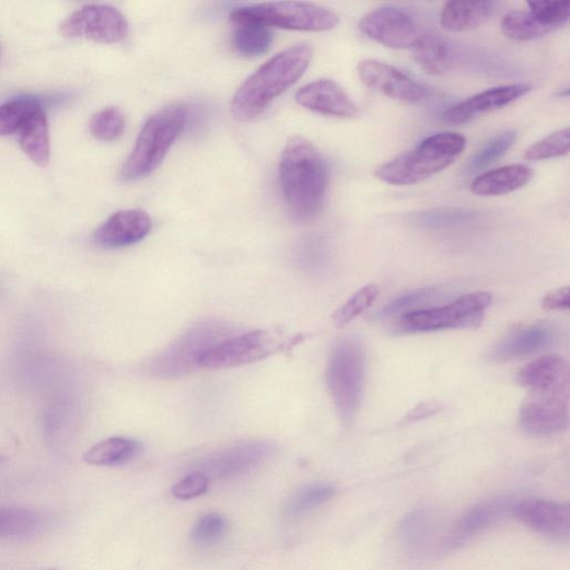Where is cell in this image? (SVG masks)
I'll list each match as a JSON object with an SVG mask.
<instances>
[{"label": "cell", "mask_w": 570, "mask_h": 570, "mask_svg": "<svg viewBox=\"0 0 570 570\" xmlns=\"http://www.w3.org/2000/svg\"><path fill=\"white\" fill-rule=\"evenodd\" d=\"M151 217L142 210H123L110 216L95 232L94 242L103 248H123L144 240L152 231Z\"/></svg>", "instance_id": "18"}, {"label": "cell", "mask_w": 570, "mask_h": 570, "mask_svg": "<svg viewBox=\"0 0 570 570\" xmlns=\"http://www.w3.org/2000/svg\"><path fill=\"white\" fill-rule=\"evenodd\" d=\"M543 307L549 311H567L570 307L569 288H561L550 292L543 299Z\"/></svg>", "instance_id": "42"}, {"label": "cell", "mask_w": 570, "mask_h": 570, "mask_svg": "<svg viewBox=\"0 0 570 570\" xmlns=\"http://www.w3.org/2000/svg\"><path fill=\"white\" fill-rule=\"evenodd\" d=\"M570 146V132L566 128L549 135L542 141L533 144L525 152L527 161H543L568 155Z\"/></svg>", "instance_id": "36"}, {"label": "cell", "mask_w": 570, "mask_h": 570, "mask_svg": "<svg viewBox=\"0 0 570 570\" xmlns=\"http://www.w3.org/2000/svg\"><path fill=\"white\" fill-rule=\"evenodd\" d=\"M554 330L546 325H535L504 338L493 350L499 361L514 360L534 354L550 347L555 340Z\"/></svg>", "instance_id": "22"}, {"label": "cell", "mask_w": 570, "mask_h": 570, "mask_svg": "<svg viewBox=\"0 0 570 570\" xmlns=\"http://www.w3.org/2000/svg\"><path fill=\"white\" fill-rule=\"evenodd\" d=\"M492 2H449L442 7L440 24L450 32H466L482 25L492 14Z\"/></svg>", "instance_id": "24"}, {"label": "cell", "mask_w": 570, "mask_h": 570, "mask_svg": "<svg viewBox=\"0 0 570 570\" xmlns=\"http://www.w3.org/2000/svg\"><path fill=\"white\" fill-rule=\"evenodd\" d=\"M434 293L435 289L430 287L407 292L391 301L377 312L376 316L379 319H387L403 312L407 313L411 307L431 299Z\"/></svg>", "instance_id": "40"}, {"label": "cell", "mask_w": 570, "mask_h": 570, "mask_svg": "<svg viewBox=\"0 0 570 570\" xmlns=\"http://www.w3.org/2000/svg\"><path fill=\"white\" fill-rule=\"evenodd\" d=\"M232 34V47L242 57H257L267 53L274 42L269 27L256 22H236Z\"/></svg>", "instance_id": "28"}, {"label": "cell", "mask_w": 570, "mask_h": 570, "mask_svg": "<svg viewBox=\"0 0 570 570\" xmlns=\"http://www.w3.org/2000/svg\"><path fill=\"white\" fill-rule=\"evenodd\" d=\"M557 96L558 97H561V98H566L569 96V90L568 89H563V90H560L558 93H557Z\"/></svg>", "instance_id": "44"}, {"label": "cell", "mask_w": 570, "mask_h": 570, "mask_svg": "<svg viewBox=\"0 0 570 570\" xmlns=\"http://www.w3.org/2000/svg\"><path fill=\"white\" fill-rule=\"evenodd\" d=\"M528 9L554 32L563 27L569 22L570 4L567 0L560 2H530Z\"/></svg>", "instance_id": "38"}, {"label": "cell", "mask_w": 570, "mask_h": 570, "mask_svg": "<svg viewBox=\"0 0 570 570\" xmlns=\"http://www.w3.org/2000/svg\"><path fill=\"white\" fill-rule=\"evenodd\" d=\"M48 100L26 95L0 104V136L7 137L19 133L34 114L45 109Z\"/></svg>", "instance_id": "27"}, {"label": "cell", "mask_w": 570, "mask_h": 570, "mask_svg": "<svg viewBox=\"0 0 570 570\" xmlns=\"http://www.w3.org/2000/svg\"><path fill=\"white\" fill-rule=\"evenodd\" d=\"M49 570H51V569H49Z\"/></svg>", "instance_id": "46"}, {"label": "cell", "mask_w": 570, "mask_h": 570, "mask_svg": "<svg viewBox=\"0 0 570 570\" xmlns=\"http://www.w3.org/2000/svg\"><path fill=\"white\" fill-rule=\"evenodd\" d=\"M126 128V118L117 107H106L97 112L90 121L92 136L102 142H113L119 139Z\"/></svg>", "instance_id": "34"}, {"label": "cell", "mask_w": 570, "mask_h": 570, "mask_svg": "<svg viewBox=\"0 0 570 570\" xmlns=\"http://www.w3.org/2000/svg\"><path fill=\"white\" fill-rule=\"evenodd\" d=\"M20 143L24 153L38 166L45 167L50 160L49 126L45 109L34 114L23 126Z\"/></svg>", "instance_id": "26"}, {"label": "cell", "mask_w": 570, "mask_h": 570, "mask_svg": "<svg viewBox=\"0 0 570 570\" xmlns=\"http://www.w3.org/2000/svg\"><path fill=\"white\" fill-rule=\"evenodd\" d=\"M501 31L507 37L519 42L534 40L554 33L530 9L505 14Z\"/></svg>", "instance_id": "30"}, {"label": "cell", "mask_w": 570, "mask_h": 570, "mask_svg": "<svg viewBox=\"0 0 570 570\" xmlns=\"http://www.w3.org/2000/svg\"><path fill=\"white\" fill-rule=\"evenodd\" d=\"M234 328L221 321H203L184 333L148 363V372L160 379H177L199 369L200 359L233 336Z\"/></svg>", "instance_id": "6"}, {"label": "cell", "mask_w": 570, "mask_h": 570, "mask_svg": "<svg viewBox=\"0 0 570 570\" xmlns=\"http://www.w3.org/2000/svg\"><path fill=\"white\" fill-rule=\"evenodd\" d=\"M275 446L268 441H247L240 445L211 455L202 464L206 476L231 479L256 470L275 454Z\"/></svg>", "instance_id": "13"}, {"label": "cell", "mask_w": 570, "mask_h": 570, "mask_svg": "<svg viewBox=\"0 0 570 570\" xmlns=\"http://www.w3.org/2000/svg\"><path fill=\"white\" fill-rule=\"evenodd\" d=\"M141 453L137 440L113 437L96 443L84 454V462L92 466L113 467L132 462Z\"/></svg>", "instance_id": "25"}, {"label": "cell", "mask_w": 570, "mask_h": 570, "mask_svg": "<svg viewBox=\"0 0 570 570\" xmlns=\"http://www.w3.org/2000/svg\"><path fill=\"white\" fill-rule=\"evenodd\" d=\"M210 478L201 472L185 476L172 487V495L179 500H191L209 489Z\"/></svg>", "instance_id": "41"}, {"label": "cell", "mask_w": 570, "mask_h": 570, "mask_svg": "<svg viewBox=\"0 0 570 570\" xmlns=\"http://www.w3.org/2000/svg\"><path fill=\"white\" fill-rule=\"evenodd\" d=\"M230 19L236 22H256L267 27L299 32H328L340 19L334 11L302 2H271L234 9Z\"/></svg>", "instance_id": "7"}, {"label": "cell", "mask_w": 570, "mask_h": 570, "mask_svg": "<svg viewBox=\"0 0 570 570\" xmlns=\"http://www.w3.org/2000/svg\"><path fill=\"white\" fill-rule=\"evenodd\" d=\"M472 213L462 210H437L416 216L415 223L424 229H442L467 223Z\"/></svg>", "instance_id": "39"}, {"label": "cell", "mask_w": 570, "mask_h": 570, "mask_svg": "<svg viewBox=\"0 0 570 570\" xmlns=\"http://www.w3.org/2000/svg\"><path fill=\"white\" fill-rule=\"evenodd\" d=\"M187 119L188 108L183 104L167 106L152 115L121 167V177L138 181L154 172L182 135Z\"/></svg>", "instance_id": "4"}, {"label": "cell", "mask_w": 570, "mask_h": 570, "mask_svg": "<svg viewBox=\"0 0 570 570\" xmlns=\"http://www.w3.org/2000/svg\"><path fill=\"white\" fill-rule=\"evenodd\" d=\"M433 520L426 510L408 513L399 525V536L410 548H419L432 536Z\"/></svg>", "instance_id": "33"}, {"label": "cell", "mask_w": 570, "mask_h": 570, "mask_svg": "<svg viewBox=\"0 0 570 570\" xmlns=\"http://www.w3.org/2000/svg\"><path fill=\"white\" fill-rule=\"evenodd\" d=\"M490 303L491 295L487 292L468 293L447 305L407 312L398 329L406 334H423L478 328Z\"/></svg>", "instance_id": "8"}, {"label": "cell", "mask_w": 570, "mask_h": 570, "mask_svg": "<svg viewBox=\"0 0 570 570\" xmlns=\"http://www.w3.org/2000/svg\"><path fill=\"white\" fill-rule=\"evenodd\" d=\"M4 461V458L2 456H0V463H2Z\"/></svg>", "instance_id": "45"}, {"label": "cell", "mask_w": 570, "mask_h": 570, "mask_svg": "<svg viewBox=\"0 0 570 570\" xmlns=\"http://www.w3.org/2000/svg\"><path fill=\"white\" fill-rule=\"evenodd\" d=\"M129 22L109 5H86L60 24V33L69 38H84L102 44L121 42L129 34Z\"/></svg>", "instance_id": "9"}, {"label": "cell", "mask_w": 570, "mask_h": 570, "mask_svg": "<svg viewBox=\"0 0 570 570\" xmlns=\"http://www.w3.org/2000/svg\"><path fill=\"white\" fill-rule=\"evenodd\" d=\"M512 515L534 532L557 540L570 537V505L549 499L516 500Z\"/></svg>", "instance_id": "14"}, {"label": "cell", "mask_w": 570, "mask_h": 570, "mask_svg": "<svg viewBox=\"0 0 570 570\" xmlns=\"http://www.w3.org/2000/svg\"><path fill=\"white\" fill-rule=\"evenodd\" d=\"M359 28L372 40L394 49L412 48L421 36L416 21L408 13L389 7L364 15Z\"/></svg>", "instance_id": "12"}, {"label": "cell", "mask_w": 570, "mask_h": 570, "mask_svg": "<svg viewBox=\"0 0 570 570\" xmlns=\"http://www.w3.org/2000/svg\"><path fill=\"white\" fill-rule=\"evenodd\" d=\"M531 91L532 88L528 84L493 88L454 105L443 113L442 120L450 125H463L484 114L509 106Z\"/></svg>", "instance_id": "17"}, {"label": "cell", "mask_w": 570, "mask_h": 570, "mask_svg": "<svg viewBox=\"0 0 570 570\" xmlns=\"http://www.w3.org/2000/svg\"><path fill=\"white\" fill-rule=\"evenodd\" d=\"M517 135L513 131L500 133L481 147L469 160L466 166L468 174H475L495 163L509 152L516 142Z\"/></svg>", "instance_id": "32"}, {"label": "cell", "mask_w": 570, "mask_h": 570, "mask_svg": "<svg viewBox=\"0 0 570 570\" xmlns=\"http://www.w3.org/2000/svg\"><path fill=\"white\" fill-rule=\"evenodd\" d=\"M532 177L533 171L526 165H507L476 177L472 183V191L479 197L511 195L527 185Z\"/></svg>", "instance_id": "21"}, {"label": "cell", "mask_w": 570, "mask_h": 570, "mask_svg": "<svg viewBox=\"0 0 570 570\" xmlns=\"http://www.w3.org/2000/svg\"><path fill=\"white\" fill-rule=\"evenodd\" d=\"M312 57V48L306 44H299L270 58L234 94L231 102L232 116L240 121L257 118L274 100L303 77Z\"/></svg>", "instance_id": "2"}, {"label": "cell", "mask_w": 570, "mask_h": 570, "mask_svg": "<svg viewBox=\"0 0 570 570\" xmlns=\"http://www.w3.org/2000/svg\"><path fill=\"white\" fill-rule=\"evenodd\" d=\"M466 146V138L458 133H438L424 139L414 150L379 166L374 175L391 185H415L450 167Z\"/></svg>", "instance_id": "3"}, {"label": "cell", "mask_w": 570, "mask_h": 570, "mask_svg": "<svg viewBox=\"0 0 570 570\" xmlns=\"http://www.w3.org/2000/svg\"><path fill=\"white\" fill-rule=\"evenodd\" d=\"M280 186L291 217L310 222L322 212L329 183V170L324 155L302 138L291 139L279 165Z\"/></svg>", "instance_id": "1"}, {"label": "cell", "mask_w": 570, "mask_h": 570, "mask_svg": "<svg viewBox=\"0 0 570 570\" xmlns=\"http://www.w3.org/2000/svg\"><path fill=\"white\" fill-rule=\"evenodd\" d=\"M365 348L348 336L334 347L327 367V386L340 420L350 424L361 406L365 380Z\"/></svg>", "instance_id": "5"}, {"label": "cell", "mask_w": 570, "mask_h": 570, "mask_svg": "<svg viewBox=\"0 0 570 570\" xmlns=\"http://www.w3.org/2000/svg\"><path fill=\"white\" fill-rule=\"evenodd\" d=\"M357 73L365 86L389 98L404 103H419L427 97L426 88L387 62L362 60Z\"/></svg>", "instance_id": "15"}, {"label": "cell", "mask_w": 570, "mask_h": 570, "mask_svg": "<svg viewBox=\"0 0 570 570\" xmlns=\"http://www.w3.org/2000/svg\"><path fill=\"white\" fill-rule=\"evenodd\" d=\"M337 493L331 484L318 482L307 485L290 497L286 504L289 517H301L330 501Z\"/></svg>", "instance_id": "31"}, {"label": "cell", "mask_w": 570, "mask_h": 570, "mask_svg": "<svg viewBox=\"0 0 570 570\" xmlns=\"http://www.w3.org/2000/svg\"><path fill=\"white\" fill-rule=\"evenodd\" d=\"M229 523L219 514L202 516L193 530V540L201 546H211L219 543L226 534Z\"/></svg>", "instance_id": "37"}, {"label": "cell", "mask_w": 570, "mask_h": 570, "mask_svg": "<svg viewBox=\"0 0 570 570\" xmlns=\"http://www.w3.org/2000/svg\"><path fill=\"white\" fill-rule=\"evenodd\" d=\"M412 54L417 65L431 75L445 74L453 67L451 45L433 33L421 34L412 47Z\"/></svg>", "instance_id": "23"}, {"label": "cell", "mask_w": 570, "mask_h": 570, "mask_svg": "<svg viewBox=\"0 0 570 570\" xmlns=\"http://www.w3.org/2000/svg\"><path fill=\"white\" fill-rule=\"evenodd\" d=\"M569 389L530 392L520 411V423L528 433L551 435L568 426Z\"/></svg>", "instance_id": "11"}, {"label": "cell", "mask_w": 570, "mask_h": 570, "mask_svg": "<svg viewBox=\"0 0 570 570\" xmlns=\"http://www.w3.org/2000/svg\"><path fill=\"white\" fill-rule=\"evenodd\" d=\"M379 289L375 284H368L356 292L333 315L337 327H344L357 318L376 299Z\"/></svg>", "instance_id": "35"}, {"label": "cell", "mask_w": 570, "mask_h": 570, "mask_svg": "<svg viewBox=\"0 0 570 570\" xmlns=\"http://www.w3.org/2000/svg\"><path fill=\"white\" fill-rule=\"evenodd\" d=\"M515 502L512 497H496L480 501L454 527L443 542V549L456 550L501 520L509 517L513 513Z\"/></svg>", "instance_id": "16"}, {"label": "cell", "mask_w": 570, "mask_h": 570, "mask_svg": "<svg viewBox=\"0 0 570 570\" xmlns=\"http://www.w3.org/2000/svg\"><path fill=\"white\" fill-rule=\"evenodd\" d=\"M295 101L309 110L327 116L353 117L358 113L347 92L331 80L306 84L296 92Z\"/></svg>", "instance_id": "19"}, {"label": "cell", "mask_w": 570, "mask_h": 570, "mask_svg": "<svg viewBox=\"0 0 570 570\" xmlns=\"http://www.w3.org/2000/svg\"><path fill=\"white\" fill-rule=\"evenodd\" d=\"M44 526L40 514L21 507H0V538L26 537Z\"/></svg>", "instance_id": "29"}, {"label": "cell", "mask_w": 570, "mask_h": 570, "mask_svg": "<svg viewBox=\"0 0 570 570\" xmlns=\"http://www.w3.org/2000/svg\"><path fill=\"white\" fill-rule=\"evenodd\" d=\"M438 411V406L434 405H420L418 406L409 416L406 417V420L414 421L418 420L421 417H427Z\"/></svg>", "instance_id": "43"}, {"label": "cell", "mask_w": 570, "mask_h": 570, "mask_svg": "<svg viewBox=\"0 0 570 570\" xmlns=\"http://www.w3.org/2000/svg\"><path fill=\"white\" fill-rule=\"evenodd\" d=\"M519 384L530 392L569 389L568 362L555 354H546L522 368Z\"/></svg>", "instance_id": "20"}, {"label": "cell", "mask_w": 570, "mask_h": 570, "mask_svg": "<svg viewBox=\"0 0 570 570\" xmlns=\"http://www.w3.org/2000/svg\"><path fill=\"white\" fill-rule=\"evenodd\" d=\"M278 350L277 340L267 331L233 335L203 354L199 369L221 370L266 359Z\"/></svg>", "instance_id": "10"}]
</instances>
